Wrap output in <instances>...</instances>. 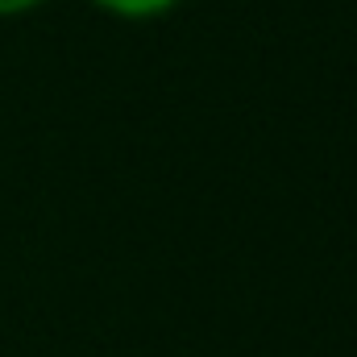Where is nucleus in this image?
Masks as SVG:
<instances>
[{"label":"nucleus","mask_w":357,"mask_h":357,"mask_svg":"<svg viewBox=\"0 0 357 357\" xmlns=\"http://www.w3.org/2000/svg\"><path fill=\"white\" fill-rule=\"evenodd\" d=\"M91 4L112 13V17H125V21H150V17L171 13L178 0H91Z\"/></svg>","instance_id":"nucleus-1"},{"label":"nucleus","mask_w":357,"mask_h":357,"mask_svg":"<svg viewBox=\"0 0 357 357\" xmlns=\"http://www.w3.org/2000/svg\"><path fill=\"white\" fill-rule=\"evenodd\" d=\"M46 0H0V17H21V13H33Z\"/></svg>","instance_id":"nucleus-2"}]
</instances>
